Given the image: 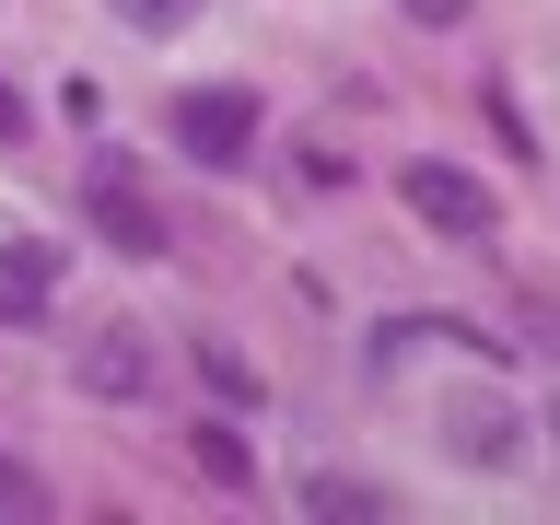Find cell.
I'll list each match as a JSON object with an SVG mask.
<instances>
[{
    "label": "cell",
    "mask_w": 560,
    "mask_h": 525,
    "mask_svg": "<svg viewBox=\"0 0 560 525\" xmlns=\"http://www.w3.org/2000/svg\"><path fill=\"white\" fill-rule=\"evenodd\" d=\"M432 444H444L455 467L502 479V467L525 455V409H514V385H444V397H432Z\"/></svg>",
    "instance_id": "obj_1"
},
{
    "label": "cell",
    "mask_w": 560,
    "mask_h": 525,
    "mask_svg": "<svg viewBox=\"0 0 560 525\" xmlns=\"http://www.w3.org/2000/svg\"><path fill=\"white\" fill-rule=\"evenodd\" d=\"M164 140L199 175H234L245 152H257V94H245V82H187V94L164 105Z\"/></svg>",
    "instance_id": "obj_2"
},
{
    "label": "cell",
    "mask_w": 560,
    "mask_h": 525,
    "mask_svg": "<svg viewBox=\"0 0 560 525\" xmlns=\"http://www.w3.org/2000/svg\"><path fill=\"white\" fill-rule=\"evenodd\" d=\"M82 222H94L117 257H164V245H175V222L152 210V187H140L129 152H94V164H82Z\"/></svg>",
    "instance_id": "obj_3"
},
{
    "label": "cell",
    "mask_w": 560,
    "mask_h": 525,
    "mask_svg": "<svg viewBox=\"0 0 560 525\" xmlns=\"http://www.w3.org/2000/svg\"><path fill=\"white\" fill-rule=\"evenodd\" d=\"M70 385H82L94 409H140V397H152V327H140V315H94L82 350H70Z\"/></svg>",
    "instance_id": "obj_4"
},
{
    "label": "cell",
    "mask_w": 560,
    "mask_h": 525,
    "mask_svg": "<svg viewBox=\"0 0 560 525\" xmlns=\"http://www.w3.org/2000/svg\"><path fill=\"white\" fill-rule=\"evenodd\" d=\"M397 199H409V222H432V234H455V245H479L490 222H502V199H490L479 175H467V164H432V152L397 164Z\"/></svg>",
    "instance_id": "obj_5"
},
{
    "label": "cell",
    "mask_w": 560,
    "mask_h": 525,
    "mask_svg": "<svg viewBox=\"0 0 560 525\" xmlns=\"http://www.w3.org/2000/svg\"><path fill=\"white\" fill-rule=\"evenodd\" d=\"M59 280H70L59 234H0V327H47L59 315Z\"/></svg>",
    "instance_id": "obj_6"
},
{
    "label": "cell",
    "mask_w": 560,
    "mask_h": 525,
    "mask_svg": "<svg viewBox=\"0 0 560 525\" xmlns=\"http://www.w3.org/2000/svg\"><path fill=\"white\" fill-rule=\"evenodd\" d=\"M47 514H59V490H47V479L24 467V455L0 444V525H47Z\"/></svg>",
    "instance_id": "obj_7"
},
{
    "label": "cell",
    "mask_w": 560,
    "mask_h": 525,
    "mask_svg": "<svg viewBox=\"0 0 560 525\" xmlns=\"http://www.w3.org/2000/svg\"><path fill=\"white\" fill-rule=\"evenodd\" d=\"M187 455H199V479H210V490H245V479H257L245 432H222V420H199V444H187Z\"/></svg>",
    "instance_id": "obj_8"
},
{
    "label": "cell",
    "mask_w": 560,
    "mask_h": 525,
    "mask_svg": "<svg viewBox=\"0 0 560 525\" xmlns=\"http://www.w3.org/2000/svg\"><path fill=\"white\" fill-rule=\"evenodd\" d=\"M304 514H350V525H385L397 502H385L374 479H304Z\"/></svg>",
    "instance_id": "obj_9"
},
{
    "label": "cell",
    "mask_w": 560,
    "mask_h": 525,
    "mask_svg": "<svg viewBox=\"0 0 560 525\" xmlns=\"http://www.w3.org/2000/svg\"><path fill=\"white\" fill-rule=\"evenodd\" d=\"M105 12H117L129 35H175V24H199L210 0H105Z\"/></svg>",
    "instance_id": "obj_10"
},
{
    "label": "cell",
    "mask_w": 560,
    "mask_h": 525,
    "mask_svg": "<svg viewBox=\"0 0 560 525\" xmlns=\"http://www.w3.org/2000/svg\"><path fill=\"white\" fill-rule=\"evenodd\" d=\"M199 374H210V397H234V409H257V374H245L222 339H199Z\"/></svg>",
    "instance_id": "obj_11"
},
{
    "label": "cell",
    "mask_w": 560,
    "mask_h": 525,
    "mask_svg": "<svg viewBox=\"0 0 560 525\" xmlns=\"http://www.w3.org/2000/svg\"><path fill=\"white\" fill-rule=\"evenodd\" d=\"M479 105H490V140H502V152H525V164H537V129H525V105H514V94H502V82H490V94H479Z\"/></svg>",
    "instance_id": "obj_12"
},
{
    "label": "cell",
    "mask_w": 560,
    "mask_h": 525,
    "mask_svg": "<svg viewBox=\"0 0 560 525\" xmlns=\"http://www.w3.org/2000/svg\"><path fill=\"white\" fill-rule=\"evenodd\" d=\"M397 12H409L420 35H455V24H467V12H479V0H397Z\"/></svg>",
    "instance_id": "obj_13"
},
{
    "label": "cell",
    "mask_w": 560,
    "mask_h": 525,
    "mask_svg": "<svg viewBox=\"0 0 560 525\" xmlns=\"http://www.w3.org/2000/svg\"><path fill=\"white\" fill-rule=\"evenodd\" d=\"M24 129H35V105L12 94V82H0V152H12V140H24Z\"/></svg>",
    "instance_id": "obj_14"
}]
</instances>
